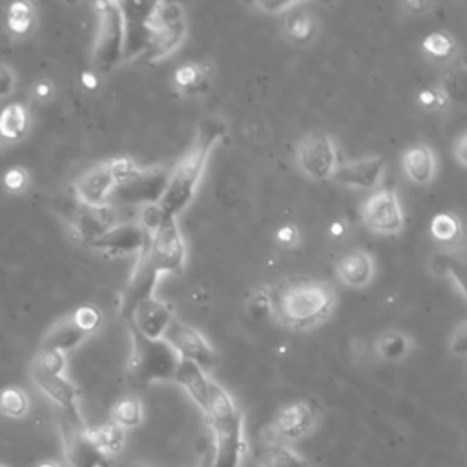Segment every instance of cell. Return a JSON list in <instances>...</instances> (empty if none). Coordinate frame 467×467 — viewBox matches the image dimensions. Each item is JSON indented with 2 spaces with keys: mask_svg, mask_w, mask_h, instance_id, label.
<instances>
[{
  "mask_svg": "<svg viewBox=\"0 0 467 467\" xmlns=\"http://www.w3.org/2000/svg\"><path fill=\"white\" fill-rule=\"evenodd\" d=\"M17 71L10 64L0 62V100H6L8 97H12L17 91Z\"/></svg>",
  "mask_w": 467,
  "mask_h": 467,
  "instance_id": "obj_42",
  "label": "cell"
},
{
  "mask_svg": "<svg viewBox=\"0 0 467 467\" xmlns=\"http://www.w3.org/2000/svg\"><path fill=\"white\" fill-rule=\"evenodd\" d=\"M143 409L138 398H125L113 407V424L123 427H136L141 424Z\"/></svg>",
  "mask_w": 467,
  "mask_h": 467,
  "instance_id": "obj_37",
  "label": "cell"
},
{
  "mask_svg": "<svg viewBox=\"0 0 467 467\" xmlns=\"http://www.w3.org/2000/svg\"><path fill=\"white\" fill-rule=\"evenodd\" d=\"M179 362L176 348L165 338L148 339L132 329V355L127 373L136 389H145L154 382L174 380Z\"/></svg>",
  "mask_w": 467,
  "mask_h": 467,
  "instance_id": "obj_3",
  "label": "cell"
},
{
  "mask_svg": "<svg viewBox=\"0 0 467 467\" xmlns=\"http://www.w3.org/2000/svg\"><path fill=\"white\" fill-rule=\"evenodd\" d=\"M453 156L456 157V161H458L462 167L467 165V136H465V132L458 138L456 145L453 147Z\"/></svg>",
  "mask_w": 467,
  "mask_h": 467,
  "instance_id": "obj_48",
  "label": "cell"
},
{
  "mask_svg": "<svg viewBox=\"0 0 467 467\" xmlns=\"http://www.w3.org/2000/svg\"><path fill=\"white\" fill-rule=\"evenodd\" d=\"M32 378H33V384L52 402H55L62 409V413L79 411V407H77L79 391L64 375H50V373L32 366Z\"/></svg>",
  "mask_w": 467,
  "mask_h": 467,
  "instance_id": "obj_19",
  "label": "cell"
},
{
  "mask_svg": "<svg viewBox=\"0 0 467 467\" xmlns=\"http://www.w3.org/2000/svg\"><path fill=\"white\" fill-rule=\"evenodd\" d=\"M64 454L71 467H108V454L97 445L91 431L84 425L81 413H62L61 420Z\"/></svg>",
  "mask_w": 467,
  "mask_h": 467,
  "instance_id": "obj_6",
  "label": "cell"
},
{
  "mask_svg": "<svg viewBox=\"0 0 467 467\" xmlns=\"http://www.w3.org/2000/svg\"><path fill=\"white\" fill-rule=\"evenodd\" d=\"M148 238L150 234L139 223H125L110 228L99 240L90 243V247L111 258H123L130 254L139 256L147 247Z\"/></svg>",
  "mask_w": 467,
  "mask_h": 467,
  "instance_id": "obj_11",
  "label": "cell"
},
{
  "mask_svg": "<svg viewBox=\"0 0 467 467\" xmlns=\"http://www.w3.org/2000/svg\"><path fill=\"white\" fill-rule=\"evenodd\" d=\"M449 102V97L445 95V91L440 86H431V88H424L418 93V104L425 110H443Z\"/></svg>",
  "mask_w": 467,
  "mask_h": 467,
  "instance_id": "obj_41",
  "label": "cell"
},
{
  "mask_svg": "<svg viewBox=\"0 0 467 467\" xmlns=\"http://www.w3.org/2000/svg\"><path fill=\"white\" fill-rule=\"evenodd\" d=\"M276 242L283 249H294L300 245V230L294 224H283L276 230Z\"/></svg>",
  "mask_w": 467,
  "mask_h": 467,
  "instance_id": "obj_45",
  "label": "cell"
},
{
  "mask_svg": "<svg viewBox=\"0 0 467 467\" xmlns=\"http://www.w3.org/2000/svg\"><path fill=\"white\" fill-rule=\"evenodd\" d=\"M174 380L185 387V391L205 413L208 405V387H210V380L206 378L205 371L188 360H181Z\"/></svg>",
  "mask_w": 467,
  "mask_h": 467,
  "instance_id": "obj_25",
  "label": "cell"
},
{
  "mask_svg": "<svg viewBox=\"0 0 467 467\" xmlns=\"http://www.w3.org/2000/svg\"><path fill=\"white\" fill-rule=\"evenodd\" d=\"M296 163L305 177L329 181L339 165L338 147L329 134L310 132L296 147Z\"/></svg>",
  "mask_w": 467,
  "mask_h": 467,
  "instance_id": "obj_7",
  "label": "cell"
},
{
  "mask_svg": "<svg viewBox=\"0 0 467 467\" xmlns=\"http://www.w3.org/2000/svg\"><path fill=\"white\" fill-rule=\"evenodd\" d=\"M314 411L307 402H294L285 405L274 422L276 433L285 438H298L309 433L314 425Z\"/></svg>",
  "mask_w": 467,
  "mask_h": 467,
  "instance_id": "obj_21",
  "label": "cell"
},
{
  "mask_svg": "<svg viewBox=\"0 0 467 467\" xmlns=\"http://www.w3.org/2000/svg\"><path fill=\"white\" fill-rule=\"evenodd\" d=\"M186 37V24L183 8L179 5H159V28L156 30L148 50L143 59L161 61L167 55L174 53Z\"/></svg>",
  "mask_w": 467,
  "mask_h": 467,
  "instance_id": "obj_10",
  "label": "cell"
},
{
  "mask_svg": "<svg viewBox=\"0 0 467 467\" xmlns=\"http://www.w3.org/2000/svg\"><path fill=\"white\" fill-rule=\"evenodd\" d=\"M330 234L334 238H341L343 234H345V224L341 223V221H334L332 224H330Z\"/></svg>",
  "mask_w": 467,
  "mask_h": 467,
  "instance_id": "obj_51",
  "label": "cell"
},
{
  "mask_svg": "<svg viewBox=\"0 0 467 467\" xmlns=\"http://www.w3.org/2000/svg\"><path fill=\"white\" fill-rule=\"evenodd\" d=\"M300 6H296L294 10L285 14L287 17H285L283 32L291 43L307 44L316 35V21L309 12L300 10Z\"/></svg>",
  "mask_w": 467,
  "mask_h": 467,
  "instance_id": "obj_29",
  "label": "cell"
},
{
  "mask_svg": "<svg viewBox=\"0 0 467 467\" xmlns=\"http://www.w3.org/2000/svg\"><path fill=\"white\" fill-rule=\"evenodd\" d=\"M157 280H159V274L152 267V263L148 262V258L145 254V249H143L139 258H138V265L134 269L132 280H130V283L125 291V296H123V307L121 309H123L125 316H130V312L136 309L138 303L154 296Z\"/></svg>",
  "mask_w": 467,
  "mask_h": 467,
  "instance_id": "obj_18",
  "label": "cell"
},
{
  "mask_svg": "<svg viewBox=\"0 0 467 467\" xmlns=\"http://www.w3.org/2000/svg\"><path fill=\"white\" fill-rule=\"evenodd\" d=\"M262 467H309L294 451L283 445H267L260 453Z\"/></svg>",
  "mask_w": 467,
  "mask_h": 467,
  "instance_id": "obj_35",
  "label": "cell"
},
{
  "mask_svg": "<svg viewBox=\"0 0 467 467\" xmlns=\"http://www.w3.org/2000/svg\"><path fill=\"white\" fill-rule=\"evenodd\" d=\"M205 415L212 425V431L224 427L242 416L240 409L236 407V404H234L230 395L219 384H215L212 380H210V387H208V405H206Z\"/></svg>",
  "mask_w": 467,
  "mask_h": 467,
  "instance_id": "obj_23",
  "label": "cell"
},
{
  "mask_svg": "<svg viewBox=\"0 0 467 467\" xmlns=\"http://www.w3.org/2000/svg\"><path fill=\"white\" fill-rule=\"evenodd\" d=\"M256 8H260L262 12H267V14H289L291 10H294L296 6H300V3H258L254 5Z\"/></svg>",
  "mask_w": 467,
  "mask_h": 467,
  "instance_id": "obj_47",
  "label": "cell"
},
{
  "mask_svg": "<svg viewBox=\"0 0 467 467\" xmlns=\"http://www.w3.org/2000/svg\"><path fill=\"white\" fill-rule=\"evenodd\" d=\"M35 24L37 15L30 3H15L8 8V30L14 37H28Z\"/></svg>",
  "mask_w": 467,
  "mask_h": 467,
  "instance_id": "obj_31",
  "label": "cell"
},
{
  "mask_svg": "<svg viewBox=\"0 0 467 467\" xmlns=\"http://www.w3.org/2000/svg\"><path fill=\"white\" fill-rule=\"evenodd\" d=\"M276 319L294 330H309L329 319L336 307L332 287L318 280H294L271 292Z\"/></svg>",
  "mask_w": 467,
  "mask_h": 467,
  "instance_id": "obj_1",
  "label": "cell"
},
{
  "mask_svg": "<svg viewBox=\"0 0 467 467\" xmlns=\"http://www.w3.org/2000/svg\"><path fill=\"white\" fill-rule=\"evenodd\" d=\"M170 174L165 168H148L130 181L129 185L115 186L111 195L125 205H157L165 194Z\"/></svg>",
  "mask_w": 467,
  "mask_h": 467,
  "instance_id": "obj_12",
  "label": "cell"
},
{
  "mask_svg": "<svg viewBox=\"0 0 467 467\" xmlns=\"http://www.w3.org/2000/svg\"><path fill=\"white\" fill-rule=\"evenodd\" d=\"M30 130V111L24 104L14 102L0 111V138L17 143L26 138Z\"/></svg>",
  "mask_w": 467,
  "mask_h": 467,
  "instance_id": "obj_26",
  "label": "cell"
},
{
  "mask_svg": "<svg viewBox=\"0 0 467 467\" xmlns=\"http://www.w3.org/2000/svg\"><path fill=\"white\" fill-rule=\"evenodd\" d=\"M224 132V125L215 119H208L199 127L194 145L177 163L176 170L170 174L165 194L157 203L165 215L177 217L192 203L199 181L203 177L206 161L214 147L223 139Z\"/></svg>",
  "mask_w": 467,
  "mask_h": 467,
  "instance_id": "obj_2",
  "label": "cell"
},
{
  "mask_svg": "<svg viewBox=\"0 0 467 467\" xmlns=\"http://www.w3.org/2000/svg\"><path fill=\"white\" fill-rule=\"evenodd\" d=\"M362 219L371 232L380 234V236H396V234H400L405 219L396 192L391 188L375 192L364 203Z\"/></svg>",
  "mask_w": 467,
  "mask_h": 467,
  "instance_id": "obj_8",
  "label": "cell"
},
{
  "mask_svg": "<svg viewBox=\"0 0 467 467\" xmlns=\"http://www.w3.org/2000/svg\"><path fill=\"white\" fill-rule=\"evenodd\" d=\"M132 329L148 339H163L168 325L174 319L172 309L156 296L141 301L129 316Z\"/></svg>",
  "mask_w": 467,
  "mask_h": 467,
  "instance_id": "obj_15",
  "label": "cell"
},
{
  "mask_svg": "<svg viewBox=\"0 0 467 467\" xmlns=\"http://www.w3.org/2000/svg\"><path fill=\"white\" fill-rule=\"evenodd\" d=\"M429 267H431V271H433L434 276L456 280L458 289H460L462 294H463V263H462V260H458L453 253H447V251L436 253V254L431 258Z\"/></svg>",
  "mask_w": 467,
  "mask_h": 467,
  "instance_id": "obj_33",
  "label": "cell"
},
{
  "mask_svg": "<svg viewBox=\"0 0 467 467\" xmlns=\"http://www.w3.org/2000/svg\"><path fill=\"white\" fill-rule=\"evenodd\" d=\"M81 81H82L84 88H88V90H95L99 86V75L95 71H84Z\"/></svg>",
  "mask_w": 467,
  "mask_h": 467,
  "instance_id": "obj_50",
  "label": "cell"
},
{
  "mask_svg": "<svg viewBox=\"0 0 467 467\" xmlns=\"http://www.w3.org/2000/svg\"><path fill=\"white\" fill-rule=\"evenodd\" d=\"M71 226L75 234L82 240L93 243L99 240L102 234H106L110 228L115 226V214L111 205H102V206H82L79 205V210L71 217Z\"/></svg>",
  "mask_w": 467,
  "mask_h": 467,
  "instance_id": "obj_17",
  "label": "cell"
},
{
  "mask_svg": "<svg viewBox=\"0 0 467 467\" xmlns=\"http://www.w3.org/2000/svg\"><path fill=\"white\" fill-rule=\"evenodd\" d=\"M145 254L157 274H179L186 263V247L176 217L165 215L163 221L150 232Z\"/></svg>",
  "mask_w": 467,
  "mask_h": 467,
  "instance_id": "obj_5",
  "label": "cell"
},
{
  "mask_svg": "<svg viewBox=\"0 0 467 467\" xmlns=\"http://www.w3.org/2000/svg\"><path fill=\"white\" fill-rule=\"evenodd\" d=\"M165 339L176 348L181 360H188L199 366L203 371L214 367L217 362L215 350L206 338L188 323L179 321L176 316L165 332Z\"/></svg>",
  "mask_w": 467,
  "mask_h": 467,
  "instance_id": "obj_9",
  "label": "cell"
},
{
  "mask_svg": "<svg viewBox=\"0 0 467 467\" xmlns=\"http://www.w3.org/2000/svg\"><path fill=\"white\" fill-rule=\"evenodd\" d=\"M97 33L91 62L95 73H106L125 59V21L119 3H97Z\"/></svg>",
  "mask_w": 467,
  "mask_h": 467,
  "instance_id": "obj_4",
  "label": "cell"
},
{
  "mask_svg": "<svg viewBox=\"0 0 467 467\" xmlns=\"http://www.w3.org/2000/svg\"><path fill=\"white\" fill-rule=\"evenodd\" d=\"M33 91H35V97L39 100H48L53 95V84L48 82V81H41L39 84H35Z\"/></svg>",
  "mask_w": 467,
  "mask_h": 467,
  "instance_id": "obj_49",
  "label": "cell"
},
{
  "mask_svg": "<svg viewBox=\"0 0 467 467\" xmlns=\"http://www.w3.org/2000/svg\"><path fill=\"white\" fill-rule=\"evenodd\" d=\"M70 318L73 319V323H75L86 336L93 334V332L100 327V323H102V314H100V310H99L97 307H93V305H81L79 309H75V310L70 314Z\"/></svg>",
  "mask_w": 467,
  "mask_h": 467,
  "instance_id": "obj_39",
  "label": "cell"
},
{
  "mask_svg": "<svg viewBox=\"0 0 467 467\" xmlns=\"http://www.w3.org/2000/svg\"><path fill=\"white\" fill-rule=\"evenodd\" d=\"M336 272L343 285L350 289H364L373 281L375 262L366 251H350L345 253L336 262Z\"/></svg>",
  "mask_w": 467,
  "mask_h": 467,
  "instance_id": "obj_20",
  "label": "cell"
},
{
  "mask_svg": "<svg viewBox=\"0 0 467 467\" xmlns=\"http://www.w3.org/2000/svg\"><path fill=\"white\" fill-rule=\"evenodd\" d=\"M433 3H427V0H409V3H404L402 8L409 14V15H415V17H420V15H425L427 12L433 10Z\"/></svg>",
  "mask_w": 467,
  "mask_h": 467,
  "instance_id": "obj_46",
  "label": "cell"
},
{
  "mask_svg": "<svg viewBox=\"0 0 467 467\" xmlns=\"http://www.w3.org/2000/svg\"><path fill=\"white\" fill-rule=\"evenodd\" d=\"M422 50L433 61H449L456 53V43L447 32H433L422 41Z\"/></svg>",
  "mask_w": 467,
  "mask_h": 467,
  "instance_id": "obj_34",
  "label": "cell"
},
{
  "mask_svg": "<svg viewBox=\"0 0 467 467\" xmlns=\"http://www.w3.org/2000/svg\"><path fill=\"white\" fill-rule=\"evenodd\" d=\"M88 336L73 323V319L62 318L59 319L55 325H52V329L44 334L41 348H52V350H59L62 355L71 353L75 350Z\"/></svg>",
  "mask_w": 467,
  "mask_h": 467,
  "instance_id": "obj_24",
  "label": "cell"
},
{
  "mask_svg": "<svg viewBox=\"0 0 467 467\" xmlns=\"http://www.w3.org/2000/svg\"><path fill=\"white\" fill-rule=\"evenodd\" d=\"M0 467H6V465H0Z\"/></svg>",
  "mask_w": 467,
  "mask_h": 467,
  "instance_id": "obj_53",
  "label": "cell"
},
{
  "mask_svg": "<svg viewBox=\"0 0 467 467\" xmlns=\"http://www.w3.org/2000/svg\"><path fill=\"white\" fill-rule=\"evenodd\" d=\"M113 188H115V181H113L111 170L108 167V161L86 170L73 183L75 199L82 206L108 205V199H110Z\"/></svg>",
  "mask_w": 467,
  "mask_h": 467,
  "instance_id": "obj_14",
  "label": "cell"
},
{
  "mask_svg": "<svg viewBox=\"0 0 467 467\" xmlns=\"http://www.w3.org/2000/svg\"><path fill=\"white\" fill-rule=\"evenodd\" d=\"M90 431H91L93 440L97 442V445L102 449L104 454L117 453V451L121 449L125 434H123V429L117 425V424L111 422L108 425H102L99 429H90Z\"/></svg>",
  "mask_w": 467,
  "mask_h": 467,
  "instance_id": "obj_36",
  "label": "cell"
},
{
  "mask_svg": "<svg viewBox=\"0 0 467 467\" xmlns=\"http://www.w3.org/2000/svg\"><path fill=\"white\" fill-rule=\"evenodd\" d=\"M402 167L415 185H429L436 176V156L427 145H415L404 152Z\"/></svg>",
  "mask_w": 467,
  "mask_h": 467,
  "instance_id": "obj_22",
  "label": "cell"
},
{
  "mask_svg": "<svg viewBox=\"0 0 467 467\" xmlns=\"http://www.w3.org/2000/svg\"><path fill=\"white\" fill-rule=\"evenodd\" d=\"M210 79V66L203 62H186L181 64L174 71V88L179 93L185 95H194L197 91H203L208 84Z\"/></svg>",
  "mask_w": 467,
  "mask_h": 467,
  "instance_id": "obj_27",
  "label": "cell"
},
{
  "mask_svg": "<svg viewBox=\"0 0 467 467\" xmlns=\"http://www.w3.org/2000/svg\"><path fill=\"white\" fill-rule=\"evenodd\" d=\"M30 413V396L21 387H5L0 391V415L19 420Z\"/></svg>",
  "mask_w": 467,
  "mask_h": 467,
  "instance_id": "obj_32",
  "label": "cell"
},
{
  "mask_svg": "<svg viewBox=\"0 0 467 467\" xmlns=\"http://www.w3.org/2000/svg\"><path fill=\"white\" fill-rule=\"evenodd\" d=\"M33 366L50 375H64L66 373V355L59 353V350L41 348L33 360Z\"/></svg>",
  "mask_w": 467,
  "mask_h": 467,
  "instance_id": "obj_40",
  "label": "cell"
},
{
  "mask_svg": "<svg viewBox=\"0 0 467 467\" xmlns=\"http://www.w3.org/2000/svg\"><path fill=\"white\" fill-rule=\"evenodd\" d=\"M411 350V338L402 330H386L376 339V353L389 362L405 358Z\"/></svg>",
  "mask_w": 467,
  "mask_h": 467,
  "instance_id": "obj_30",
  "label": "cell"
},
{
  "mask_svg": "<svg viewBox=\"0 0 467 467\" xmlns=\"http://www.w3.org/2000/svg\"><path fill=\"white\" fill-rule=\"evenodd\" d=\"M245 451L243 415L232 424L214 429V453L208 467H238Z\"/></svg>",
  "mask_w": 467,
  "mask_h": 467,
  "instance_id": "obj_13",
  "label": "cell"
},
{
  "mask_svg": "<svg viewBox=\"0 0 467 467\" xmlns=\"http://www.w3.org/2000/svg\"><path fill=\"white\" fill-rule=\"evenodd\" d=\"M431 236L436 243L443 245L445 249H453L463 236L462 221L453 212H440L431 219L429 224Z\"/></svg>",
  "mask_w": 467,
  "mask_h": 467,
  "instance_id": "obj_28",
  "label": "cell"
},
{
  "mask_svg": "<svg viewBox=\"0 0 467 467\" xmlns=\"http://www.w3.org/2000/svg\"><path fill=\"white\" fill-rule=\"evenodd\" d=\"M449 350L454 357H460V358L465 357V353H467V325H465V321H460L453 329L451 338H449Z\"/></svg>",
  "mask_w": 467,
  "mask_h": 467,
  "instance_id": "obj_44",
  "label": "cell"
},
{
  "mask_svg": "<svg viewBox=\"0 0 467 467\" xmlns=\"http://www.w3.org/2000/svg\"><path fill=\"white\" fill-rule=\"evenodd\" d=\"M108 167L111 170V176H113V181H115V186H123V185H129L130 181H134L143 168H139L136 165V161L132 157H127V156H121V157H113L108 161Z\"/></svg>",
  "mask_w": 467,
  "mask_h": 467,
  "instance_id": "obj_38",
  "label": "cell"
},
{
  "mask_svg": "<svg viewBox=\"0 0 467 467\" xmlns=\"http://www.w3.org/2000/svg\"><path fill=\"white\" fill-rule=\"evenodd\" d=\"M37 467H61V465H59V463H55V462H50V460H46V462L39 463Z\"/></svg>",
  "mask_w": 467,
  "mask_h": 467,
  "instance_id": "obj_52",
  "label": "cell"
},
{
  "mask_svg": "<svg viewBox=\"0 0 467 467\" xmlns=\"http://www.w3.org/2000/svg\"><path fill=\"white\" fill-rule=\"evenodd\" d=\"M386 170V157L373 156L364 157L348 163H339L332 179H336L339 185L348 188H360V190H371L376 188L382 181Z\"/></svg>",
  "mask_w": 467,
  "mask_h": 467,
  "instance_id": "obj_16",
  "label": "cell"
},
{
  "mask_svg": "<svg viewBox=\"0 0 467 467\" xmlns=\"http://www.w3.org/2000/svg\"><path fill=\"white\" fill-rule=\"evenodd\" d=\"M28 185H30V174L21 167H15L5 174V186L14 194L24 192Z\"/></svg>",
  "mask_w": 467,
  "mask_h": 467,
  "instance_id": "obj_43",
  "label": "cell"
}]
</instances>
